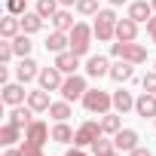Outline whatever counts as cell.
I'll list each match as a JSON object with an SVG mask.
<instances>
[{
	"mask_svg": "<svg viewBox=\"0 0 156 156\" xmlns=\"http://www.w3.org/2000/svg\"><path fill=\"white\" fill-rule=\"evenodd\" d=\"M150 37H153V43H156V34H150Z\"/></svg>",
	"mask_w": 156,
	"mask_h": 156,
	"instance_id": "7bdbcfd3",
	"label": "cell"
},
{
	"mask_svg": "<svg viewBox=\"0 0 156 156\" xmlns=\"http://www.w3.org/2000/svg\"><path fill=\"white\" fill-rule=\"evenodd\" d=\"M64 49H70V34H64V31H52L49 37H46V52H64Z\"/></svg>",
	"mask_w": 156,
	"mask_h": 156,
	"instance_id": "ac0fdd59",
	"label": "cell"
},
{
	"mask_svg": "<svg viewBox=\"0 0 156 156\" xmlns=\"http://www.w3.org/2000/svg\"><path fill=\"white\" fill-rule=\"evenodd\" d=\"M52 25H55V31H64V34H70L76 22H73V16L67 12V6H61V9L52 16Z\"/></svg>",
	"mask_w": 156,
	"mask_h": 156,
	"instance_id": "7402d4cb",
	"label": "cell"
},
{
	"mask_svg": "<svg viewBox=\"0 0 156 156\" xmlns=\"http://www.w3.org/2000/svg\"><path fill=\"white\" fill-rule=\"evenodd\" d=\"M113 110H116V113H126V110H135V98H132V92H126V89L113 92Z\"/></svg>",
	"mask_w": 156,
	"mask_h": 156,
	"instance_id": "cb8c5ba5",
	"label": "cell"
},
{
	"mask_svg": "<svg viewBox=\"0 0 156 156\" xmlns=\"http://www.w3.org/2000/svg\"><path fill=\"white\" fill-rule=\"evenodd\" d=\"M122 113H101V132L104 135H116L119 129H122V119H119Z\"/></svg>",
	"mask_w": 156,
	"mask_h": 156,
	"instance_id": "d4e9b609",
	"label": "cell"
},
{
	"mask_svg": "<svg viewBox=\"0 0 156 156\" xmlns=\"http://www.w3.org/2000/svg\"><path fill=\"white\" fill-rule=\"evenodd\" d=\"M129 156H135V153H129Z\"/></svg>",
	"mask_w": 156,
	"mask_h": 156,
	"instance_id": "f6af8a7d",
	"label": "cell"
},
{
	"mask_svg": "<svg viewBox=\"0 0 156 156\" xmlns=\"http://www.w3.org/2000/svg\"><path fill=\"white\" fill-rule=\"evenodd\" d=\"M49 116H52L55 122H64V119L70 116V101H52V107H49Z\"/></svg>",
	"mask_w": 156,
	"mask_h": 156,
	"instance_id": "83f0119b",
	"label": "cell"
},
{
	"mask_svg": "<svg viewBox=\"0 0 156 156\" xmlns=\"http://www.w3.org/2000/svg\"><path fill=\"white\" fill-rule=\"evenodd\" d=\"M86 73L95 76V80H98V76H110V61H107L104 55H92V58L86 61Z\"/></svg>",
	"mask_w": 156,
	"mask_h": 156,
	"instance_id": "e0dca14e",
	"label": "cell"
},
{
	"mask_svg": "<svg viewBox=\"0 0 156 156\" xmlns=\"http://www.w3.org/2000/svg\"><path fill=\"white\" fill-rule=\"evenodd\" d=\"M31 46H34V43L28 40V34H25V31L12 40V49H16V55H19V58H28V55H31Z\"/></svg>",
	"mask_w": 156,
	"mask_h": 156,
	"instance_id": "f1b7e54d",
	"label": "cell"
},
{
	"mask_svg": "<svg viewBox=\"0 0 156 156\" xmlns=\"http://www.w3.org/2000/svg\"><path fill=\"white\" fill-rule=\"evenodd\" d=\"M113 144H116L119 153H122V150L132 153V150L138 147V132H135V129H119V132L113 135Z\"/></svg>",
	"mask_w": 156,
	"mask_h": 156,
	"instance_id": "7c38bea8",
	"label": "cell"
},
{
	"mask_svg": "<svg viewBox=\"0 0 156 156\" xmlns=\"http://www.w3.org/2000/svg\"><path fill=\"white\" fill-rule=\"evenodd\" d=\"M141 86H144V92H153V95H156V70L144 73V80H141Z\"/></svg>",
	"mask_w": 156,
	"mask_h": 156,
	"instance_id": "e575fe53",
	"label": "cell"
},
{
	"mask_svg": "<svg viewBox=\"0 0 156 156\" xmlns=\"http://www.w3.org/2000/svg\"><path fill=\"white\" fill-rule=\"evenodd\" d=\"M132 76H135V64H132V61L119 58L116 64H110V80H116V83H129Z\"/></svg>",
	"mask_w": 156,
	"mask_h": 156,
	"instance_id": "2e32d148",
	"label": "cell"
},
{
	"mask_svg": "<svg viewBox=\"0 0 156 156\" xmlns=\"http://www.w3.org/2000/svg\"><path fill=\"white\" fill-rule=\"evenodd\" d=\"M25 138L43 147V144H46V138H52V132H49V126H46V122H40V119H34V122H31V126L25 129Z\"/></svg>",
	"mask_w": 156,
	"mask_h": 156,
	"instance_id": "9a60e30c",
	"label": "cell"
},
{
	"mask_svg": "<svg viewBox=\"0 0 156 156\" xmlns=\"http://www.w3.org/2000/svg\"><path fill=\"white\" fill-rule=\"evenodd\" d=\"M135 37H138V22L135 19H119L116 22V40H122V43H135Z\"/></svg>",
	"mask_w": 156,
	"mask_h": 156,
	"instance_id": "5bb4252c",
	"label": "cell"
},
{
	"mask_svg": "<svg viewBox=\"0 0 156 156\" xmlns=\"http://www.w3.org/2000/svg\"><path fill=\"white\" fill-rule=\"evenodd\" d=\"M76 12L80 16H98V0H76Z\"/></svg>",
	"mask_w": 156,
	"mask_h": 156,
	"instance_id": "1f68e13d",
	"label": "cell"
},
{
	"mask_svg": "<svg viewBox=\"0 0 156 156\" xmlns=\"http://www.w3.org/2000/svg\"><path fill=\"white\" fill-rule=\"evenodd\" d=\"M16 76H19V83H31V80H37V76H40V64L28 55V58H22V61H19Z\"/></svg>",
	"mask_w": 156,
	"mask_h": 156,
	"instance_id": "8fae6325",
	"label": "cell"
},
{
	"mask_svg": "<svg viewBox=\"0 0 156 156\" xmlns=\"http://www.w3.org/2000/svg\"><path fill=\"white\" fill-rule=\"evenodd\" d=\"M22 34V16H6L0 22V37L3 40H16Z\"/></svg>",
	"mask_w": 156,
	"mask_h": 156,
	"instance_id": "ffe728a7",
	"label": "cell"
},
{
	"mask_svg": "<svg viewBox=\"0 0 156 156\" xmlns=\"http://www.w3.org/2000/svg\"><path fill=\"white\" fill-rule=\"evenodd\" d=\"M135 113L144 116V119H156V95L144 92L141 98H135Z\"/></svg>",
	"mask_w": 156,
	"mask_h": 156,
	"instance_id": "30bf717a",
	"label": "cell"
},
{
	"mask_svg": "<svg viewBox=\"0 0 156 156\" xmlns=\"http://www.w3.org/2000/svg\"><path fill=\"white\" fill-rule=\"evenodd\" d=\"M37 83H40V89H46V92H61V83H64V73L52 64V67H40V76H37Z\"/></svg>",
	"mask_w": 156,
	"mask_h": 156,
	"instance_id": "52a82bcc",
	"label": "cell"
},
{
	"mask_svg": "<svg viewBox=\"0 0 156 156\" xmlns=\"http://www.w3.org/2000/svg\"><path fill=\"white\" fill-rule=\"evenodd\" d=\"M6 12L9 16H25L28 12V0H6Z\"/></svg>",
	"mask_w": 156,
	"mask_h": 156,
	"instance_id": "d6a6232c",
	"label": "cell"
},
{
	"mask_svg": "<svg viewBox=\"0 0 156 156\" xmlns=\"http://www.w3.org/2000/svg\"><path fill=\"white\" fill-rule=\"evenodd\" d=\"M28 107H31L34 113H43V110H49V107H52V98H49V92H46V89L28 92Z\"/></svg>",
	"mask_w": 156,
	"mask_h": 156,
	"instance_id": "d6986e66",
	"label": "cell"
},
{
	"mask_svg": "<svg viewBox=\"0 0 156 156\" xmlns=\"http://www.w3.org/2000/svg\"><path fill=\"white\" fill-rule=\"evenodd\" d=\"M80 101H83V107L89 113H110V107H113V95L110 92H101V89H89Z\"/></svg>",
	"mask_w": 156,
	"mask_h": 156,
	"instance_id": "7a4b0ae2",
	"label": "cell"
},
{
	"mask_svg": "<svg viewBox=\"0 0 156 156\" xmlns=\"http://www.w3.org/2000/svg\"><path fill=\"white\" fill-rule=\"evenodd\" d=\"M153 9H156V0H153Z\"/></svg>",
	"mask_w": 156,
	"mask_h": 156,
	"instance_id": "ee69618b",
	"label": "cell"
},
{
	"mask_svg": "<svg viewBox=\"0 0 156 156\" xmlns=\"http://www.w3.org/2000/svg\"><path fill=\"white\" fill-rule=\"evenodd\" d=\"M73 135H76V132L67 126V119L52 126V141H58V144H70V141H73Z\"/></svg>",
	"mask_w": 156,
	"mask_h": 156,
	"instance_id": "484cf974",
	"label": "cell"
},
{
	"mask_svg": "<svg viewBox=\"0 0 156 156\" xmlns=\"http://www.w3.org/2000/svg\"><path fill=\"white\" fill-rule=\"evenodd\" d=\"M153 3H147V0H135V3H129V19H135L138 25L141 22H150L153 19Z\"/></svg>",
	"mask_w": 156,
	"mask_h": 156,
	"instance_id": "4fadbf2b",
	"label": "cell"
},
{
	"mask_svg": "<svg viewBox=\"0 0 156 156\" xmlns=\"http://www.w3.org/2000/svg\"><path fill=\"white\" fill-rule=\"evenodd\" d=\"M122 3H129V0H110V6H122Z\"/></svg>",
	"mask_w": 156,
	"mask_h": 156,
	"instance_id": "60d3db41",
	"label": "cell"
},
{
	"mask_svg": "<svg viewBox=\"0 0 156 156\" xmlns=\"http://www.w3.org/2000/svg\"><path fill=\"white\" fill-rule=\"evenodd\" d=\"M12 55H16V49H12V40H6V43H0V61L6 64V61H9Z\"/></svg>",
	"mask_w": 156,
	"mask_h": 156,
	"instance_id": "d590c367",
	"label": "cell"
},
{
	"mask_svg": "<svg viewBox=\"0 0 156 156\" xmlns=\"http://www.w3.org/2000/svg\"><path fill=\"white\" fill-rule=\"evenodd\" d=\"M3 156H22V150H12V147H6V153Z\"/></svg>",
	"mask_w": 156,
	"mask_h": 156,
	"instance_id": "f35d334b",
	"label": "cell"
},
{
	"mask_svg": "<svg viewBox=\"0 0 156 156\" xmlns=\"http://www.w3.org/2000/svg\"><path fill=\"white\" fill-rule=\"evenodd\" d=\"M25 98H28L25 83H3V104L19 107V104H25Z\"/></svg>",
	"mask_w": 156,
	"mask_h": 156,
	"instance_id": "ba28073f",
	"label": "cell"
},
{
	"mask_svg": "<svg viewBox=\"0 0 156 156\" xmlns=\"http://www.w3.org/2000/svg\"><path fill=\"white\" fill-rule=\"evenodd\" d=\"M61 6H76V0H58Z\"/></svg>",
	"mask_w": 156,
	"mask_h": 156,
	"instance_id": "ab89813d",
	"label": "cell"
},
{
	"mask_svg": "<svg viewBox=\"0 0 156 156\" xmlns=\"http://www.w3.org/2000/svg\"><path fill=\"white\" fill-rule=\"evenodd\" d=\"M104 156H119V150H110V153H104Z\"/></svg>",
	"mask_w": 156,
	"mask_h": 156,
	"instance_id": "b9f144b4",
	"label": "cell"
},
{
	"mask_svg": "<svg viewBox=\"0 0 156 156\" xmlns=\"http://www.w3.org/2000/svg\"><path fill=\"white\" fill-rule=\"evenodd\" d=\"M132 153H135V156H153V153H150V150H147V147H135V150H132Z\"/></svg>",
	"mask_w": 156,
	"mask_h": 156,
	"instance_id": "8d00e7d4",
	"label": "cell"
},
{
	"mask_svg": "<svg viewBox=\"0 0 156 156\" xmlns=\"http://www.w3.org/2000/svg\"><path fill=\"white\" fill-rule=\"evenodd\" d=\"M22 156H43V147L25 138V144H22Z\"/></svg>",
	"mask_w": 156,
	"mask_h": 156,
	"instance_id": "836d02e7",
	"label": "cell"
},
{
	"mask_svg": "<svg viewBox=\"0 0 156 156\" xmlns=\"http://www.w3.org/2000/svg\"><path fill=\"white\" fill-rule=\"evenodd\" d=\"M116 12L113 9H98V16H95V25H92V31H95V37L98 40H113L116 37Z\"/></svg>",
	"mask_w": 156,
	"mask_h": 156,
	"instance_id": "6da1fadb",
	"label": "cell"
},
{
	"mask_svg": "<svg viewBox=\"0 0 156 156\" xmlns=\"http://www.w3.org/2000/svg\"><path fill=\"white\" fill-rule=\"evenodd\" d=\"M110 150H116V144H113V141H107L104 135H101L98 141H92V153H95V156H104V153H110Z\"/></svg>",
	"mask_w": 156,
	"mask_h": 156,
	"instance_id": "4dcf8cb0",
	"label": "cell"
},
{
	"mask_svg": "<svg viewBox=\"0 0 156 156\" xmlns=\"http://www.w3.org/2000/svg\"><path fill=\"white\" fill-rule=\"evenodd\" d=\"M110 52H113V58H126V61H132V64H144L147 61V49L141 46V43H113L110 46Z\"/></svg>",
	"mask_w": 156,
	"mask_h": 156,
	"instance_id": "3957f363",
	"label": "cell"
},
{
	"mask_svg": "<svg viewBox=\"0 0 156 156\" xmlns=\"http://www.w3.org/2000/svg\"><path fill=\"white\" fill-rule=\"evenodd\" d=\"M43 22H46V19H43L37 9H34V12H25V16H22V31H25V34H37V31L43 28Z\"/></svg>",
	"mask_w": 156,
	"mask_h": 156,
	"instance_id": "603a6c76",
	"label": "cell"
},
{
	"mask_svg": "<svg viewBox=\"0 0 156 156\" xmlns=\"http://www.w3.org/2000/svg\"><path fill=\"white\" fill-rule=\"evenodd\" d=\"M58 6H61L58 0H37V12H40L43 19H52V16L58 12Z\"/></svg>",
	"mask_w": 156,
	"mask_h": 156,
	"instance_id": "f546056e",
	"label": "cell"
},
{
	"mask_svg": "<svg viewBox=\"0 0 156 156\" xmlns=\"http://www.w3.org/2000/svg\"><path fill=\"white\" fill-rule=\"evenodd\" d=\"M19 135H22V129L12 126V122H6L3 129H0V144H3V147H12V144L19 141Z\"/></svg>",
	"mask_w": 156,
	"mask_h": 156,
	"instance_id": "4316f807",
	"label": "cell"
},
{
	"mask_svg": "<svg viewBox=\"0 0 156 156\" xmlns=\"http://www.w3.org/2000/svg\"><path fill=\"white\" fill-rule=\"evenodd\" d=\"M55 67H58L64 76H70V73H76V67H80V55L70 52V49H64V52L55 55Z\"/></svg>",
	"mask_w": 156,
	"mask_h": 156,
	"instance_id": "9c48e42d",
	"label": "cell"
},
{
	"mask_svg": "<svg viewBox=\"0 0 156 156\" xmlns=\"http://www.w3.org/2000/svg\"><path fill=\"white\" fill-rule=\"evenodd\" d=\"M147 31H150V34H156V16H153V19L147 22Z\"/></svg>",
	"mask_w": 156,
	"mask_h": 156,
	"instance_id": "74e56055",
	"label": "cell"
},
{
	"mask_svg": "<svg viewBox=\"0 0 156 156\" xmlns=\"http://www.w3.org/2000/svg\"><path fill=\"white\" fill-rule=\"evenodd\" d=\"M9 122H12V126H19V129H28V126L34 122V110L19 104V107H12V110H9Z\"/></svg>",
	"mask_w": 156,
	"mask_h": 156,
	"instance_id": "44dd1931",
	"label": "cell"
},
{
	"mask_svg": "<svg viewBox=\"0 0 156 156\" xmlns=\"http://www.w3.org/2000/svg\"><path fill=\"white\" fill-rule=\"evenodd\" d=\"M86 92H89L86 76H80V73L64 76V83H61V98H64V101H76V98H83Z\"/></svg>",
	"mask_w": 156,
	"mask_h": 156,
	"instance_id": "277c9868",
	"label": "cell"
},
{
	"mask_svg": "<svg viewBox=\"0 0 156 156\" xmlns=\"http://www.w3.org/2000/svg\"><path fill=\"white\" fill-rule=\"evenodd\" d=\"M92 28L89 25H83V22H76L73 25V31H70V52H76V55H86L89 52V40H92Z\"/></svg>",
	"mask_w": 156,
	"mask_h": 156,
	"instance_id": "5b68a950",
	"label": "cell"
},
{
	"mask_svg": "<svg viewBox=\"0 0 156 156\" xmlns=\"http://www.w3.org/2000/svg\"><path fill=\"white\" fill-rule=\"evenodd\" d=\"M104 132H101V122H95V119H86L80 129H76V135H73V147H92V141H98Z\"/></svg>",
	"mask_w": 156,
	"mask_h": 156,
	"instance_id": "8992f818",
	"label": "cell"
}]
</instances>
